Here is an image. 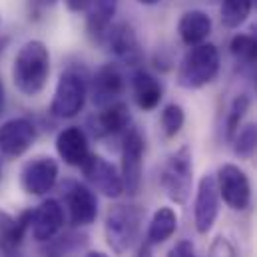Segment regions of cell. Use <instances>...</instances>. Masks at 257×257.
Instances as JSON below:
<instances>
[{"label":"cell","mask_w":257,"mask_h":257,"mask_svg":"<svg viewBox=\"0 0 257 257\" xmlns=\"http://www.w3.org/2000/svg\"><path fill=\"white\" fill-rule=\"evenodd\" d=\"M84 257H110L108 253H104V251H88Z\"/></svg>","instance_id":"cell-35"},{"label":"cell","mask_w":257,"mask_h":257,"mask_svg":"<svg viewBox=\"0 0 257 257\" xmlns=\"http://www.w3.org/2000/svg\"><path fill=\"white\" fill-rule=\"evenodd\" d=\"M90 94V74L84 66L72 64L60 74L56 90L50 102V114L58 120L76 118L88 100Z\"/></svg>","instance_id":"cell-2"},{"label":"cell","mask_w":257,"mask_h":257,"mask_svg":"<svg viewBox=\"0 0 257 257\" xmlns=\"http://www.w3.org/2000/svg\"><path fill=\"white\" fill-rule=\"evenodd\" d=\"M2 112H4V84L0 80V116H2Z\"/></svg>","instance_id":"cell-33"},{"label":"cell","mask_w":257,"mask_h":257,"mask_svg":"<svg viewBox=\"0 0 257 257\" xmlns=\"http://www.w3.org/2000/svg\"><path fill=\"white\" fill-rule=\"evenodd\" d=\"M64 2L70 12H84L88 4V0H64Z\"/></svg>","instance_id":"cell-30"},{"label":"cell","mask_w":257,"mask_h":257,"mask_svg":"<svg viewBox=\"0 0 257 257\" xmlns=\"http://www.w3.org/2000/svg\"><path fill=\"white\" fill-rule=\"evenodd\" d=\"M140 225L142 213L136 205L118 203L108 209L104 221V235L106 243L116 255H124L134 247V243L140 237Z\"/></svg>","instance_id":"cell-5"},{"label":"cell","mask_w":257,"mask_h":257,"mask_svg":"<svg viewBox=\"0 0 257 257\" xmlns=\"http://www.w3.org/2000/svg\"><path fill=\"white\" fill-rule=\"evenodd\" d=\"M178 231V213L174 207L162 205L154 211L150 225H148V233H146V241L154 247L160 243H166L168 239L174 237V233Z\"/></svg>","instance_id":"cell-22"},{"label":"cell","mask_w":257,"mask_h":257,"mask_svg":"<svg viewBox=\"0 0 257 257\" xmlns=\"http://www.w3.org/2000/svg\"><path fill=\"white\" fill-rule=\"evenodd\" d=\"M253 4H257V0H253Z\"/></svg>","instance_id":"cell-38"},{"label":"cell","mask_w":257,"mask_h":257,"mask_svg":"<svg viewBox=\"0 0 257 257\" xmlns=\"http://www.w3.org/2000/svg\"><path fill=\"white\" fill-rule=\"evenodd\" d=\"M132 116H130V108L126 102L118 100L112 102L104 108H100L98 114H94L88 124H90V132L94 138L102 140V138H110V136H120L130 128Z\"/></svg>","instance_id":"cell-16"},{"label":"cell","mask_w":257,"mask_h":257,"mask_svg":"<svg viewBox=\"0 0 257 257\" xmlns=\"http://www.w3.org/2000/svg\"><path fill=\"white\" fill-rule=\"evenodd\" d=\"M219 190L215 174H203L197 182L193 199V225L199 235H207L219 215Z\"/></svg>","instance_id":"cell-8"},{"label":"cell","mask_w":257,"mask_h":257,"mask_svg":"<svg viewBox=\"0 0 257 257\" xmlns=\"http://www.w3.org/2000/svg\"><path fill=\"white\" fill-rule=\"evenodd\" d=\"M110 52L122 62L124 66L136 68L142 64L144 60V52L138 40V34L134 30V26L128 22H116L110 26L108 34H106V42H104Z\"/></svg>","instance_id":"cell-15"},{"label":"cell","mask_w":257,"mask_h":257,"mask_svg":"<svg viewBox=\"0 0 257 257\" xmlns=\"http://www.w3.org/2000/svg\"><path fill=\"white\" fill-rule=\"evenodd\" d=\"M126 90V76L118 64L100 66L90 76V98L96 108H104L112 102H118Z\"/></svg>","instance_id":"cell-13"},{"label":"cell","mask_w":257,"mask_h":257,"mask_svg":"<svg viewBox=\"0 0 257 257\" xmlns=\"http://www.w3.org/2000/svg\"><path fill=\"white\" fill-rule=\"evenodd\" d=\"M160 122H162V130H164L166 138H176L186 124V112L180 104H168L162 110Z\"/></svg>","instance_id":"cell-27"},{"label":"cell","mask_w":257,"mask_h":257,"mask_svg":"<svg viewBox=\"0 0 257 257\" xmlns=\"http://www.w3.org/2000/svg\"><path fill=\"white\" fill-rule=\"evenodd\" d=\"M0 180H2V166H0Z\"/></svg>","instance_id":"cell-37"},{"label":"cell","mask_w":257,"mask_h":257,"mask_svg":"<svg viewBox=\"0 0 257 257\" xmlns=\"http://www.w3.org/2000/svg\"><path fill=\"white\" fill-rule=\"evenodd\" d=\"M255 90H257V66H255Z\"/></svg>","instance_id":"cell-36"},{"label":"cell","mask_w":257,"mask_h":257,"mask_svg":"<svg viewBox=\"0 0 257 257\" xmlns=\"http://www.w3.org/2000/svg\"><path fill=\"white\" fill-rule=\"evenodd\" d=\"M56 152L64 164L72 166V168H80L84 164V160L90 156L86 132L80 126L64 128L56 136Z\"/></svg>","instance_id":"cell-17"},{"label":"cell","mask_w":257,"mask_h":257,"mask_svg":"<svg viewBox=\"0 0 257 257\" xmlns=\"http://www.w3.org/2000/svg\"><path fill=\"white\" fill-rule=\"evenodd\" d=\"M231 54L247 66H257V38L251 34H235L229 42Z\"/></svg>","instance_id":"cell-25"},{"label":"cell","mask_w":257,"mask_h":257,"mask_svg":"<svg viewBox=\"0 0 257 257\" xmlns=\"http://www.w3.org/2000/svg\"><path fill=\"white\" fill-rule=\"evenodd\" d=\"M120 0H88L86 4V28L88 34L98 42H106V34L112 26V20L118 12Z\"/></svg>","instance_id":"cell-18"},{"label":"cell","mask_w":257,"mask_h":257,"mask_svg":"<svg viewBox=\"0 0 257 257\" xmlns=\"http://www.w3.org/2000/svg\"><path fill=\"white\" fill-rule=\"evenodd\" d=\"M166 257H197L195 255V245L190 239H180Z\"/></svg>","instance_id":"cell-29"},{"label":"cell","mask_w":257,"mask_h":257,"mask_svg":"<svg viewBox=\"0 0 257 257\" xmlns=\"http://www.w3.org/2000/svg\"><path fill=\"white\" fill-rule=\"evenodd\" d=\"M136 2H140V4H144V6H156V4H160L162 0H136Z\"/></svg>","instance_id":"cell-34"},{"label":"cell","mask_w":257,"mask_h":257,"mask_svg":"<svg viewBox=\"0 0 257 257\" xmlns=\"http://www.w3.org/2000/svg\"><path fill=\"white\" fill-rule=\"evenodd\" d=\"M32 209L22 211L16 219L0 211V251L4 255H14L22 245L26 233L30 231Z\"/></svg>","instance_id":"cell-19"},{"label":"cell","mask_w":257,"mask_h":257,"mask_svg":"<svg viewBox=\"0 0 257 257\" xmlns=\"http://www.w3.org/2000/svg\"><path fill=\"white\" fill-rule=\"evenodd\" d=\"M36 136H38V130L30 118H24V116L10 118L4 124H0V154L4 158L16 160L32 148V144L36 142Z\"/></svg>","instance_id":"cell-12"},{"label":"cell","mask_w":257,"mask_h":257,"mask_svg":"<svg viewBox=\"0 0 257 257\" xmlns=\"http://www.w3.org/2000/svg\"><path fill=\"white\" fill-rule=\"evenodd\" d=\"M249 104H251V100H249L247 94H239V96L233 98V102L229 106V112H227V118H225V140L227 142H231L235 132L239 130L241 120L245 118V114L249 110Z\"/></svg>","instance_id":"cell-26"},{"label":"cell","mask_w":257,"mask_h":257,"mask_svg":"<svg viewBox=\"0 0 257 257\" xmlns=\"http://www.w3.org/2000/svg\"><path fill=\"white\" fill-rule=\"evenodd\" d=\"M253 10V0H221L219 18L225 28H239L247 22Z\"/></svg>","instance_id":"cell-23"},{"label":"cell","mask_w":257,"mask_h":257,"mask_svg":"<svg viewBox=\"0 0 257 257\" xmlns=\"http://www.w3.org/2000/svg\"><path fill=\"white\" fill-rule=\"evenodd\" d=\"M231 144H233L235 158L249 160L257 150V124H245L241 130H237Z\"/></svg>","instance_id":"cell-24"},{"label":"cell","mask_w":257,"mask_h":257,"mask_svg":"<svg viewBox=\"0 0 257 257\" xmlns=\"http://www.w3.org/2000/svg\"><path fill=\"white\" fill-rule=\"evenodd\" d=\"M64 205L68 209L70 223L74 227H88L98 217V197L92 188L80 184L76 180H68L62 184Z\"/></svg>","instance_id":"cell-9"},{"label":"cell","mask_w":257,"mask_h":257,"mask_svg":"<svg viewBox=\"0 0 257 257\" xmlns=\"http://www.w3.org/2000/svg\"><path fill=\"white\" fill-rule=\"evenodd\" d=\"M219 66L221 56L215 44L203 42L192 46L178 66V86L186 90H199L215 80Z\"/></svg>","instance_id":"cell-3"},{"label":"cell","mask_w":257,"mask_h":257,"mask_svg":"<svg viewBox=\"0 0 257 257\" xmlns=\"http://www.w3.org/2000/svg\"><path fill=\"white\" fill-rule=\"evenodd\" d=\"M132 92H134V100H136L138 108L144 112L156 110L164 98L162 82L154 74H150L148 70H142V68L136 70L132 76Z\"/></svg>","instance_id":"cell-20"},{"label":"cell","mask_w":257,"mask_h":257,"mask_svg":"<svg viewBox=\"0 0 257 257\" xmlns=\"http://www.w3.org/2000/svg\"><path fill=\"white\" fill-rule=\"evenodd\" d=\"M58 0H32V8L36 10V16L44 10V8H48V6H54Z\"/></svg>","instance_id":"cell-31"},{"label":"cell","mask_w":257,"mask_h":257,"mask_svg":"<svg viewBox=\"0 0 257 257\" xmlns=\"http://www.w3.org/2000/svg\"><path fill=\"white\" fill-rule=\"evenodd\" d=\"M136 257H154V253H152V245H150L148 241H144V243L140 245L138 255H136Z\"/></svg>","instance_id":"cell-32"},{"label":"cell","mask_w":257,"mask_h":257,"mask_svg":"<svg viewBox=\"0 0 257 257\" xmlns=\"http://www.w3.org/2000/svg\"><path fill=\"white\" fill-rule=\"evenodd\" d=\"M211 28H213L211 16L203 10H188L182 14V18L178 22V34H180L182 42L190 48L207 42Z\"/></svg>","instance_id":"cell-21"},{"label":"cell","mask_w":257,"mask_h":257,"mask_svg":"<svg viewBox=\"0 0 257 257\" xmlns=\"http://www.w3.org/2000/svg\"><path fill=\"white\" fill-rule=\"evenodd\" d=\"M217 190L223 203L233 211H243L251 203V182L247 174L235 164H223L215 174Z\"/></svg>","instance_id":"cell-7"},{"label":"cell","mask_w":257,"mask_h":257,"mask_svg":"<svg viewBox=\"0 0 257 257\" xmlns=\"http://www.w3.org/2000/svg\"><path fill=\"white\" fill-rule=\"evenodd\" d=\"M84 178L90 182V186L100 192L104 197L110 199H118L120 195H124V182L122 176L118 172V168L114 164H110L108 160H104L98 154H92L84 160V164L80 166Z\"/></svg>","instance_id":"cell-10"},{"label":"cell","mask_w":257,"mask_h":257,"mask_svg":"<svg viewBox=\"0 0 257 257\" xmlns=\"http://www.w3.org/2000/svg\"><path fill=\"white\" fill-rule=\"evenodd\" d=\"M60 176L58 162L50 156H38L24 164L20 172V186L28 195H46L54 190Z\"/></svg>","instance_id":"cell-11"},{"label":"cell","mask_w":257,"mask_h":257,"mask_svg":"<svg viewBox=\"0 0 257 257\" xmlns=\"http://www.w3.org/2000/svg\"><path fill=\"white\" fill-rule=\"evenodd\" d=\"M160 186L170 201L186 205L193 190V156L190 146L176 150L164 164L160 174Z\"/></svg>","instance_id":"cell-4"},{"label":"cell","mask_w":257,"mask_h":257,"mask_svg":"<svg viewBox=\"0 0 257 257\" xmlns=\"http://www.w3.org/2000/svg\"><path fill=\"white\" fill-rule=\"evenodd\" d=\"M144 152H146V138L138 128H128L122 134V164H120L124 193L128 195H138L142 188Z\"/></svg>","instance_id":"cell-6"},{"label":"cell","mask_w":257,"mask_h":257,"mask_svg":"<svg viewBox=\"0 0 257 257\" xmlns=\"http://www.w3.org/2000/svg\"><path fill=\"white\" fill-rule=\"evenodd\" d=\"M66 223V211L60 199L48 197L32 209L30 231L38 243H50L62 231Z\"/></svg>","instance_id":"cell-14"},{"label":"cell","mask_w":257,"mask_h":257,"mask_svg":"<svg viewBox=\"0 0 257 257\" xmlns=\"http://www.w3.org/2000/svg\"><path fill=\"white\" fill-rule=\"evenodd\" d=\"M50 78V50L42 40H28L12 62V82L28 98L38 96Z\"/></svg>","instance_id":"cell-1"},{"label":"cell","mask_w":257,"mask_h":257,"mask_svg":"<svg viewBox=\"0 0 257 257\" xmlns=\"http://www.w3.org/2000/svg\"><path fill=\"white\" fill-rule=\"evenodd\" d=\"M207 257H239V253H237L235 245L231 243V239H227L225 235H217L209 243Z\"/></svg>","instance_id":"cell-28"}]
</instances>
